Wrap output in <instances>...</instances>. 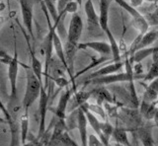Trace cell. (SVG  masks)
Instances as JSON below:
<instances>
[{
  "label": "cell",
  "mask_w": 158,
  "mask_h": 146,
  "mask_svg": "<svg viewBox=\"0 0 158 146\" xmlns=\"http://www.w3.org/2000/svg\"><path fill=\"white\" fill-rule=\"evenodd\" d=\"M72 1V0H57V5H56V9H57V12L58 14L62 12V10L64 8H65V6L67 5V4Z\"/></svg>",
  "instance_id": "836d02e7"
},
{
  "label": "cell",
  "mask_w": 158,
  "mask_h": 146,
  "mask_svg": "<svg viewBox=\"0 0 158 146\" xmlns=\"http://www.w3.org/2000/svg\"><path fill=\"white\" fill-rule=\"evenodd\" d=\"M94 94V90L93 91H79V92H75L73 96H71L70 100H69L68 103V107L67 110L72 113L73 111L77 110L78 108L86 103L88 101V99Z\"/></svg>",
  "instance_id": "8fae6325"
},
{
  "label": "cell",
  "mask_w": 158,
  "mask_h": 146,
  "mask_svg": "<svg viewBox=\"0 0 158 146\" xmlns=\"http://www.w3.org/2000/svg\"><path fill=\"white\" fill-rule=\"evenodd\" d=\"M71 96H72V90L69 88H66L61 93L60 97H59L56 111H54V115H56V118L58 119L66 118V111H67L68 103H69V100L71 98Z\"/></svg>",
  "instance_id": "7c38bea8"
},
{
  "label": "cell",
  "mask_w": 158,
  "mask_h": 146,
  "mask_svg": "<svg viewBox=\"0 0 158 146\" xmlns=\"http://www.w3.org/2000/svg\"><path fill=\"white\" fill-rule=\"evenodd\" d=\"M84 10H85V14L87 17L88 30L91 33L96 32L98 29L102 30L100 27V22H99V15H97L92 0H87L85 2V4H84Z\"/></svg>",
  "instance_id": "9c48e42d"
},
{
  "label": "cell",
  "mask_w": 158,
  "mask_h": 146,
  "mask_svg": "<svg viewBox=\"0 0 158 146\" xmlns=\"http://www.w3.org/2000/svg\"><path fill=\"white\" fill-rule=\"evenodd\" d=\"M158 77V61H152V64L149 68V70L144 74L143 80L144 82H150L151 80L155 79Z\"/></svg>",
  "instance_id": "f1b7e54d"
},
{
  "label": "cell",
  "mask_w": 158,
  "mask_h": 146,
  "mask_svg": "<svg viewBox=\"0 0 158 146\" xmlns=\"http://www.w3.org/2000/svg\"><path fill=\"white\" fill-rule=\"evenodd\" d=\"M135 133L137 138L141 141L142 144L144 145H153L154 141H153L152 133L149 128H136Z\"/></svg>",
  "instance_id": "d4e9b609"
},
{
  "label": "cell",
  "mask_w": 158,
  "mask_h": 146,
  "mask_svg": "<svg viewBox=\"0 0 158 146\" xmlns=\"http://www.w3.org/2000/svg\"><path fill=\"white\" fill-rule=\"evenodd\" d=\"M132 59L131 55L126 57L125 59V68L126 70L123 72H117L113 73L110 75L106 76H101V77H96V78L92 79H87L86 80V85L88 84H94V85H110L114 83H120V82H130V81H135L136 79H141L139 76L135 74L133 71V66H132Z\"/></svg>",
  "instance_id": "6da1fadb"
},
{
  "label": "cell",
  "mask_w": 158,
  "mask_h": 146,
  "mask_svg": "<svg viewBox=\"0 0 158 146\" xmlns=\"http://www.w3.org/2000/svg\"><path fill=\"white\" fill-rule=\"evenodd\" d=\"M113 1H115L118 6L122 7L123 10L130 14L133 20V23H135V28L140 34H145L148 31L149 24H148L144 16H142L141 14L136 10L135 7L131 5V3H127L126 0H113Z\"/></svg>",
  "instance_id": "3957f363"
},
{
  "label": "cell",
  "mask_w": 158,
  "mask_h": 146,
  "mask_svg": "<svg viewBox=\"0 0 158 146\" xmlns=\"http://www.w3.org/2000/svg\"><path fill=\"white\" fill-rule=\"evenodd\" d=\"M59 143L64 144V145H77V143L75 142V141L72 140L70 136H69L67 130L64 131L63 134L61 135L60 139H59Z\"/></svg>",
  "instance_id": "1f68e13d"
},
{
  "label": "cell",
  "mask_w": 158,
  "mask_h": 146,
  "mask_svg": "<svg viewBox=\"0 0 158 146\" xmlns=\"http://www.w3.org/2000/svg\"><path fill=\"white\" fill-rule=\"evenodd\" d=\"M84 105H85L87 108L90 110L92 113H94V114H97V115H99L101 116L102 119H104V120H106V112H105V110L103 109V107L101 106V105H99V104H97V105H94V104H89V103H84Z\"/></svg>",
  "instance_id": "4dcf8cb0"
},
{
  "label": "cell",
  "mask_w": 158,
  "mask_h": 146,
  "mask_svg": "<svg viewBox=\"0 0 158 146\" xmlns=\"http://www.w3.org/2000/svg\"><path fill=\"white\" fill-rule=\"evenodd\" d=\"M19 56L17 46L15 43L14 47V55L12 57L11 61L8 64V78L10 82V90H11V98H17V78H18V72H19Z\"/></svg>",
  "instance_id": "5b68a950"
},
{
  "label": "cell",
  "mask_w": 158,
  "mask_h": 146,
  "mask_svg": "<svg viewBox=\"0 0 158 146\" xmlns=\"http://www.w3.org/2000/svg\"><path fill=\"white\" fill-rule=\"evenodd\" d=\"M27 43H28V47H29V53H30V58H31V68L34 71L35 75H36L39 80L43 82V65L42 62L38 59V57L35 55V53L31 47V45H30L29 39L27 37Z\"/></svg>",
  "instance_id": "ffe728a7"
},
{
  "label": "cell",
  "mask_w": 158,
  "mask_h": 146,
  "mask_svg": "<svg viewBox=\"0 0 158 146\" xmlns=\"http://www.w3.org/2000/svg\"><path fill=\"white\" fill-rule=\"evenodd\" d=\"M144 1L145 0H131V5H132L133 7H138L141 6Z\"/></svg>",
  "instance_id": "8d00e7d4"
},
{
  "label": "cell",
  "mask_w": 158,
  "mask_h": 146,
  "mask_svg": "<svg viewBox=\"0 0 158 146\" xmlns=\"http://www.w3.org/2000/svg\"><path fill=\"white\" fill-rule=\"evenodd\" d=\"M23 23L27 29L29 36L35 39L33 29V18H34V5L31 0H19Z\"/></svg>",
  "instance_id": "52a82bcc"
},
{
  "label": "cell",
  "mask_w": 158,
  "mask_h": 146,
  "mask_svg": "<svg viewBox=\"0 0 158 146\" xmlns=\"http://www.w3.org/2000/svg\"><path fill=\"white\" fill-rule=\"evenodd\" d=\"M0 111L2 112V114L4 115L5 119H6V121L9 124L10 128V131H11V142H10V145L14 146V145H18L19 141H18V126L16 124V123L14 121L12 116L10 115L9 111L7 110V108L5 107V105L3 104V102L0 99Z\"/></svg>",
  "instance_id": "5bb4252c"
},
{
  "label": "cell",
  "mask_w": 158,
  "mask_h": 146,
  "mask_svg": "<svg viewBox=\"0 0 158 146\" xmlns=\"http://www.w3.org/2000/svg\"><path fill=\"white\" fill-rule=\"evenodd\" d=\"M0 112H1V111H0Z\"/></svg>",
  "instance_id": "b9f144b4"
},
{
  "label": "cell",
  "mask_w": 158,
  "mask_h": 146,
  "mask_svg": "<svg viewBox=\"0 0 158 146\" xmlns=\"http://www.w3.org/2000/svg\"><path fill=\"white\" fill-rule=\"evenodd\" d=\"M78 50H92L103 56H112V50L109 43L102 41H93L86 43H79Z\"/></svg>",
  "instance_id": "ba28073f"
},
{
  "label": "cell",
  "mask_w": 158,
  "mask_h": 146,
  "mask_svg": "<svg viewBox=\"0 0 158 146\" xmlns=\"http://www.w3.org/2000/svg\"><path fill=\"white\" fill-rule=\"evenodd\" d=\"M82 110L84 111L86 116H87V120H88V124L89 125L91 126V128L95 131L97 133V135L99 136L101 134V121L97 119V116H95V114L92 113V112L89 110L85 105H82L81 106Z\"/></svg>",
  "instance_id": "7402d4cb"
},
{
  "label": "cell",
  "mask_w": 158,
  "mask_h": 146,
  "mask_svg": "<svg viewBox=\"0 0 158 146\" xmlns=\"http://www.w3.org/2000/svg\"><path fill=\"white\" fill-rule=\"evenodd\" d=\"M158 39V30H152V31H147L145 34L140 37L139 42L137 43L136 47L133 48V51L130 53L128 55H133L136 51L142 50V48L149 47L153 43Z\"/></svg>",
  "instance_id": "9a60e30c"
},
{
  "label": "cell",
  "mask_w": 158,
  "mask_h": 146,
  "mask_svg": "<svg viewBox=\"0 0 158 146\" xmlns=\"http://www.w3.org/2000/svg\"><path fill=\"white\" fill-rule=\"evenodd\" d=\"M154 121H155V124H156V125L158 126V110L156 111V114H155V116H154Z\"/></svg>",
  "instance_id": "f35d334b"
},
{
  "label": "cell",
  "mask_w": 158,
  "mask_h": 146,
  "mask_svg": "<svg viewBox=\"0 0 158 146\" xmlns=\"http://www.w3.org/2000/svg\"><path fill=\"white\" fill-rule=\"evenodd\" d=\"M123 67H125V61H122V60L113 61L110 64H107L105 66L101 67L100 69L91 73V74L88 76L87 79H92V78H96V77L106 76V75L113 74V73L120 72Z\"/></svg>",
  "instance_id": "30bf717a"
},
{
  "label": "cell",
  "mask_w": 158,
  "mask_h": 146,
  "mask_svg": "<svg viewBox=\"0 0 158 146\" xmlns=\"http://www.w3.org/2000/svg\"><path fill=\"white\" fill-rule=\"evenodd\" d=\"M29 132V112L24 111L20 119V136H21V143L26 144Z\"/></svg>",
  "instance_id": "603a6c76"
},
{
  "label": "cell",
  "mask_w": 158,
  "mask_h": 146,
  "mask_svg": "<svg viewBox=\"0 0 158 146\" xmlns=\"http://www.w3.org/2000/svg\"><path fill=\"white\" fill-rule=\"evenodd\" d=\"M112 137L116 140V142H118V144L122 145H130V140H128V136H127V130L120 128H114L113 130V135Z\"/></svg>",
  "instance_id": "83f0119b"
},
{
  "label": "cell",
  "mask_w": 158,
  "mask_h": 146,
  "mask_svg": "<svg viewBox=\"0 0 158 146\" xmlns=\"http://www.w3.org/2000/svg\"><path fill=\"white\" fill-rule=\"evenodd\" d=\"M52 41H53V50L56 51L57 59H59L60 63L67 71V63H66V58H65V51H64V46L62 45L61 39L59 37L58 33L56 32V27H54L53 33H52Z\"/></svg>",
  "instance_id": "e0dca14e"
},
{
  "label": "cell",
  "mask_w": 158,
  "mask_h": 146,
  "mask_svg": "<svg viewBox=\"0 0 158 146\" xmlns=\"http://www.w3.org/2000/svg\"><path fill=\"white\" fill-rule=\"evenodd\" d=\"M52 1H53V2H56V1H57V0H52Z\"/></svg>",
  "instance_id": "60d3db41"
},
{
  "label": "cell",
  "mask_w": 158,
  "mask_h": 146,
  "mask_svg": "<svg viewBox=\"0 0 158 146\" xmlns=\"http://www.w3.org/2000/svg\"><path fill=\"white\" fill-rule=\"evenodd\" d=\"M56 84L59 87V88H63L68 85V81L62 76H58L56 78Z\"/></svg>",
  "instance_id": "e575fe53"
},
{
  "label": "cell",
  "mask_w": 158,
  "mask_h": 146,
  "mask_svg": "<svg viewBox=\"0 0 158 146\" xmlns=\"http://www.w3.org/2000/svg\"><path fill=\"white\" fill-rule=\"evenodd\" d=\"M83 32V21L80 15L77 13L72 14V17L69 23L68 31H67V37L66 42L71 43L73 45H79V40H80L81 35Z\"/></svg>",
  "instance_id": "8992f818"
},
{
  "label": "cell",
  "mask_w": 158,
  "mask_h": 146,
  "mask_svg": "<svg viewBox=\"0 0 158 146\" xmlns=\"http://www.w3.org/2000/svg\"><path fill=\"white\" fill-rule=\"evenodd\" d=\"M88 120L82 108L77 109V128L79 130L81 144L83 146L88 145V131H87Z\"/></svg>",
  "instance_id": "4fadbf2b"
},
{
  "label": "cell",
  "mask_w": 158,
  "mask_h": 146,
  "mask_svg": "<svg viewBox=\"0 0 158 146\" xmlns=\"http://www.w3.org/2000/svg\"><path fill=\"white\" fill-rule=\"evenodd\" d=\"M94 94H95L96 97V101L97 104L103 106L105 102H108V103L114 104L115 101L113 100L111 94L109 93L108 90H106L105 88H99L98 90H94Z\"/></svg>",
  "instance_id": "4316f807"
},
{
  "label": "cell",
  "mask_w": 158,
  "mask_h": 146,
  "mask_svg": "<svg viewBox=\"0 0 158 146\" xmlns=\"http://www.w3.org/2000/svg\"><path fill=\"white\" fill-rule=\"evenodd\" d=\"M114 128L109 123H101V134L99 135V138L101 139L103 145L110 144V139L112 138Z\"/></svg>",
  "instance_id": "cb8c5ba5"
},
{
  "label": "cell",
  "mask_w": 158,
  "mask_h": 146,
  "mask_svg": "<svg viewBox=\"0 0 158 146\" xmlns=\"http://www.w3.org/2000/svg\"><path fill=\"white\" fill-rule=\"evenodd\" d=\"M12 57L13 56H10L4 51H0V60H1L2 62H4V63H6L7 65L9 64V62L11 61Z\"/></svg>",
  "instance_id": "d590c367"
},
{
  "label": "cell",
  "mask_w": 158,
  "mask_h": 146,
  "mask_svg": "<svg viewBox=\"0 0 158 146\" xmlns=\"http://www.w3.org/2000/svg\"><path fill=\"white\" fill-rule=\"evenodd\" d=\"M43 3L46 5L48 11L49 13V15L52 16V20L54 23L57 22V18H58V12H57V9L56 7V4L52 1V0H43Z\"/></svg>",
  "instance_id": "f546056e"
},
{
  "label": "cell",
  "mask_w": 158,
  "mask_h": 146,
  "mask_svg": "<svg viewBox=\"0 0 158 146\" xmlns=\"http://www.w3.org/2000/svg\"><path fill=\"white\" fill-rule=\"evenodd\" d=\"M5 23V18L2 17V16H0V28H1L3 26V24Z\"/></svg>",
  "instance_id": "ab89813d"
},
{
  "label": "cell",
  "mask_w": 158,
  "mask_h": 146,
  "mask_svg": "<svg viewBox=\"0 0 158 146\" xmlns=\"http://www.w3.org/2000/svg\"><path fill=\"white\" fill-rule=\"evenodd\" d=\"M158 51V47H145L142 48V50L136 51L135 55H131V59L132 61L136 63V62H141L143 59H145L148 56H150L152 55V52L157 51Z\"/></svg>",
  "instance_id": "484cf974"
},
{
  "label": "cell",
  "mask_w": 158,
  "mask_h": 146,
  "mask_svg": "<svg viewBox=\"0 0 158 146\" xmlns=\"http://www.w3.org/2000/svg\"><path fill=\"white\" fill-rule=\"evenodd\" d=\"M158 110L157 102H146L141 100L139 104V113L142 118L145 120H153Z\"/></svg>",
  "instance_id": "ac0fdd59"
},
{
  "label": "cell",
  "mask_w": 158,
  "mask_h": 146,
  "mask_svg": "<svg viewBox=\"0 0 158 146\" xmlns=\"http://www.w3.org/2000/svg\"><path fill=\"white\" fill-rule=\"evenodd\" d=\"M112 0H99V22L103 32L109 29V9Z\"/></svg>",
  "instance_id": "2e32d148"
},
{
  "label": "cell",
  "mask_w": 158,
  "mask_h": 146,
  "mask_svg": "<svg viewBox=\"0 0 158 146\" xmlns=\"http://www.w3.org/2000/svg\"><path fill=\"white\" fill-rule=\"evenodd\" d=\"M26 69H27V86L23 99V110L29 112V109L34 105L37 99H39L40 94H41V88L44 85V83L40 81L38 77L35 75L32 68L30 69L28 66H26Z\"/></svg>",
  "instance_id": "7a4b0ae2"
},
{
  "label": "cell",
  "mask_w": 158,
  "mask_h": 146,
  "mask_svg": "<svg viewBox=\"0 0 158 146\" xmlns=\"http://www.w3.org/2000/svg\"><path fill=\"white\" fill-rule=\"evenodd\" d=\"M105 35L108 38L109 43L111 46V50H112V58L113 61H118L121 60V48H120V45L118 43V42L116 41L115 37H114L113 33L111 31V29L109 28L104 32Z\"/></svg>",
  "instance_id": "44dd1931"
},
{
  "label": "cell",
  "mask_w": 158,
  "mask_h": 146,
  "mask_svg": "<svg viewBox=\"0 0 158 146\" xmlns=\"http://www.w3.org/2000/svg\"><path fill=\"white\" fill-rule=\"evenodd\" d=\"M88 145L90 146H97V145H103L101 139L99 138V136L97 137L94 134H89L88 135Z\"/></svg>",
  "instance_id": "d6a6232c"
},
{
  "label": "cell",
  "mask_w": 158,
  "mask_h": 146,
  "mask_svg": "<svg viewBox=\"0 0 158 146\" xmlns=\"http://www.w3.org/2000/svg\"><path fill=\"white\" fill-rule=\"evenodd\" d=\"M151 18L153 19L154 21H158V7L155 9L154 11H153V13L151 14Z\"/></svg>",
  "instance_id": "74e56055"
},
{
  "label": "cell",
  "mask_w": 158,
  "mask_h": 146,
  "mask_svg": "<svg viewBox=\"0 0 158 146\" xmlns=\"http://www.w3.org/2000/svg\"><path fill=\"white\" fill-rule=\"evenodd\" d=\"M142 100L146 102L158 101V77L150 81V83L145 86V91L143 93Z\"/></svg>",
  "instance_id": "d6986e66"
},
{
  "label": "cell",
  "mask_w": 158,
  "mask_h": 146,
  "mask_svg": "<svg viewBox=\"0 0 158 146\" xmlns=\"http://www.w3.org/2000/svg\"><path fill=\"white\" fill-rule=\"evenodd\" d=\"M49 95L47 92V89L43 85L41 88V94L39 97V116H40V123H39V132L38 139H42L44 134L46 133V120L47 113L48 107Z\"/></svg>",
  "instance_id": "277c9868"
}]
</instances>
